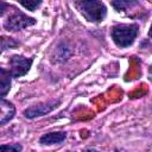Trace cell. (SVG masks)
<instances>
[{
	"label": "cell",
	"mask_w": 152,
	"mask_h": 152,
	"mask_svg": "<svg viewBox=\"0 0 152 152\" xmlns=\"http://www.w3.org/2000/svg\"><path fill=\"white\" fill-rule=\"evenodd\" d=\"M75 6L82 13V15L91 23H100L107 14V8L103 2L97 0H83L76 1Z\"/></svg>",
	"instance_id": "obj_1"
},
{
	"label": "cell",
	"mask_w": 152,
	"mask_h": 152,
	"mask_svg": "<svg viewBox=\"0 0 152 152\" xmlns=\"http://www.w3.org/2000/svg\"><path fill=\"white\" fill-rule=\"evenodd\" d=\"M138 36V25H118L113 27L112 38L114 43L120 48H127L133 44Z\"/></svg>",
	"instance_id": "obj_2"
},
{
	"label": "cell",
	"mask_w": 152,
	"mask_h": 152,
	"mask_svg": "<svg viewBox=\"0 0 152 152\" xmlns=\"http://www.w3.org/2000/svg\"><path fill=\"white\" fill-rule=\"evenodd\" d=\"M36 20L31 17H27L23 12H15L11 14L4 23V27L7 31H19L27 26L34 25Z\"/></svg>",
	"instance_id": "obj_3"
},
{
	"label": "cell",
	"mask_w": 152,
	"mask_h": 152,
	"mask_svg": "<svg viewBox=\"0 0 152 152\" xmlns=\"http://www.w3.org/2000/svg\"><path fill=\"white\" fill-rule=\"evenodd\" d=\"M11 69L8 70L12 77H21L26 75V72L30 70L32 65V58H25L23 56L14 55L10 59Z\"/></svg>",
	"instance_id": "obj_4"
},
{
	"label": "cell",
	"mask_w": 152,
	"mask_h": 152,
	"mask_svg": "<svg viewBox=\"0 0 152 152\" xmlns=\"http://www.w3.org/2000/svg\"><path fill=\"white\" fill-rule=\"evenodd\" d=\"M61 101L59 100H53L46 103H40V104H36L32 107H28L24 110V115L28 119H34L38 116H44L49 113H51L52 110H55L58 106H59Z\"/></svg>",
	"instance_id": "obj_5"
},
{
	"label": "cell",
	"mask_w": 152,
	"mask_h": 152,
	"mask_svg": "<svg viewBox=\"0 0 152 152\" xmlns=\"http://www.w3.org/2000/svg\"><path fill=\"white\" fill-rule=\"evenodd\" d=\"M15 114V108L13 103L10 101H6L5 99H1L0 101V124L5 125L7 124Z\"/></svg>",
	"instance_id": "obj_6"
},
{
	"label": "cell",
	"mask_w": 152,
	"mask_h": 152,
	"mask_svg": "<svg viewBox=\"0 0 152 152\" xmlns=\"http://www.w3.org/2000/svg\"><path fill=\"white\" fill-rule=\"evenodd\" d=\"M66 138V132H50L40 137L39 142L43 145H53L64 141Z\"/></svg>",
	"instance_id": "obj_7"
},
{
	"label": "cell",
	"mask_w": 152,
	"mask_h": 152,
	"mask_svg": "<svg viewBox=\"0 0 152 152\" xmlns=\"http://www.w3.org/2000/svg\"><path fill=\"white\" fill-rule=\"evenodd\" d=\"M0 78H1V86H0V89H1V97L4 99L7 94V91L11 89V74L10 71H6L5 69H1L0 70Z\"/></svg>",
	"instance_id": "obj_8"
},
{
	"label": "cell",
	"mask_w": 152,
	"mask_h": 152,
	"mask_svg": "<svg viewBox=\"0 0 152 152\" xmlns=\"http://www.w3.org/2000/svg\"><path fill=\"white\" fill-rule=\"evenodd\" d=\"M23 146L20 144H10V145H1L0 152H20Z\"/></svg>",
	"instance_id": "obj_9"
},
{
	"label": "cell",
	"mask_w": 152,
	"mask_h": 152,
	"mask_svg": "<svg viewBox=\"0 0 152 152\" xmlns=\"http://www.w3.org/2000/svg\"><path fill=\"white\" fill-rule=\"evenodd\" d=\"M19 4L21 5V6H24L26 10H30V11H34L40 4H42V1H37V0H21V1H19Z\"/></svg>",
	"instance_id": "obj_10"
},
{
	"label": "cell",
	"mask_w": 152,
	"mask_h": 152,
	"mask_svg": "<svg viewBox=\"0 0 152 152\" xmlns=\"http://www.w3.org/2000/svg\"><path fill=\"white\" fill-rule=\"evenodd\" d=\"M135 4H137L135 1H112V6L115 7L118 11L125 10L126 7L133 6V5H135Z\"/></svg>",
	"instance_id": "obj_11"
},
{
	"label": "cell",
	"mask_w": 152,
	"mask_h": 152,
	"mask_svg": "<svg viewBox=\"0 0 152 152\" xmlns=\"http://www.w3.org/2000/svg\"><path fill=\"white\" fill-rule=\"evenodd\" d=\"M86 152H97V151H91V150H88V151H86Z\"/></svg>",
	"instance_id": "obj_12"
},
{
	"label": "cell",
	"mask_w": 152,
	"mask_h": 152,
	"mask_svg": "<svg viewBox=\"0 0 152 152\" xmlns=\"http://www.w3.org/2000/svg\"><path fill=\"white\" fill-rule=\"evenodd\" d=\"M150 72H151V75H152V66H151V69H150Z\"/></svg>",
	"instance_id": "obj_13"
}]
</instances>
